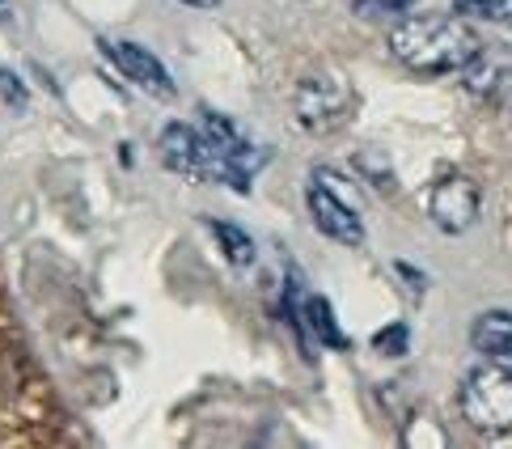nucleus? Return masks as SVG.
<instances>
[{"label":"nucleus","instance_id":"1","mask_svg":"<svg viewBox=\"0 0 512 449\" xmlns=\"http://www.w3.org/2000/svg\"><path fill=\"white\" fill-rule=\"evenodd\" d=\"M161 157L174 174H187L195 183H229L237 191H250V170L263 161V153H250V145L221 115H208L204 132L170 123L161 132Z\"/></svg>","mask_w":512,"mask_h":449},{"label":"nucleus","instance_id":"2","mask_svg":"<svg viewBox=\"0 0 512 449\" xmlns=\"http://www.w3.org/2000/svg\"><path fill=\"white\" fill-rule=\"evenodd\" d=\"M479 47H483V39L474 34L470 17H462V13H411V17H402L390 34L394 60L419 77L462 73V68L479 56Z\"/></svg>","mask_w":512,"mask_h":449},{"label":"nucleus","instance_id":"3","mask_svg":"<svg viewBox=\"0 0 512 449\" xmlns=\"http://www.w3.org/2000/svg\"><path fill=\"white\" fill-rule=\"evenodd\" d=\"M352 102H356V94H352V81L343 77V68L314 64L297 81V94H292V115H297V123L305 132L326 136V132H335L347 115H352Z\"/></svg>","mask_w":512,"mask_h":449},{"label":"nucleus","instance_id":"4","mask_svg":"<svg viewBox=\"0 0 512 449\" xmlns=\"http://www.w3.org/2000/svg\"><path fill=\"white\" fill-rule=\"evenodd\" d=\"M462 416L479 433H512V369L491 361L462 382Z\"/></svg>","mask_w":512,"mask_h":449},{"label":"nucleus","instance_id":"5","mask_svg":"<svg viewBox=\"0 0 512 449\" xmlns=\"http://www.w3.org/2000/svg\"><path fill=\"white\" fill-rule=\"evenodd\" d=\"M483 212L479 183L470 174H445L428 195V217L445 233H466Z\"/></svg>","mask_w":512,"mask_h":449},{"label":"nucleus","instance_id":"6","mask_svg":"<svg viewBox=\"0 0 512 449\" xmlns=\"http://www.w3.org/2000/svg\"><path fill=\"white\" fill-rule=\"evenodd\" d=\"M102 51L111 56L115 64H119V73L127 77V81H136L144 94H153V98H174L178 89H174V81H170V73H166V64H161L153 51H144L140 43H123V39H102Z\"/></svg>","mask_w":512,"mask_h":449},{"label":"nucleus","instance_id":"7","mask_svg":"<svg viewBox=\"0 0 512 449\" xmlns=\"http://www.w3.org/2000/svg\"><path fill=\"white\" fill-rule=\"evenodd\" d=\"M309 217H314V225L326 233V238H335L343 246H360L364 242V225L356 217V208L347 200H339L335 187H326V178H318V183L309 187Z\"/></svg>","mask_w":512,"mask_h":449},{"label":"nucleus","instance_id":"8","mask_svg":"<svg viewBox=\"0 0 512 449\" xmlns=\"http://www.w3.org/2000/svg\"><path fill=\"white\" fill-rule=\"evenodd\" d=\"M470 344H474V352H483L487 361H512V310H487L474 318Z\"/></svg>","mask_w":512,"mask_h":449},{"label":"nucleus","instance_id":"9","mask_svg":"<svg viewBox=\"0 0 512 449\" xmlns=\"http://www.w3.org/2000/svg\"><path fill=\"white\" fill-rule=\"evenodd\" d=\"M504 73H508V51H487V47H479V56L462 68L466 89H474V94H491L504 81Z\"/></svg>","mask_w":512,"mask_h":449},{"label":"nucleus","instance_id":"10","mask_svg":"<svg viewBox=\"0 0 512 449\" xmlns=\"http://www.w3.org/2000/svg\"><path fill=\"white\" fill-rule=\"evenodd\" d=\"M212 233L221 238L229 263H237V267L254 263V242H250V233H246V229H237V225H229V221H212Z\"/></svg>","mask_w":512,"mask_h":449},{"label":"nucleus","instance_id":"11","mask_svg":"<svg viewBox=\"0 0 512 449\" xmlns=\"http://www.w3.org/2000/svg\"><path fill=\"white\" fill-rule=\"evenodd\" d=\"M305 314H309V327L318 331V339H322V344H331V348H347V335L335 327V318H331V305H326L322 297H309Z\"/></svg>","mask_w":512,"mask_h":449},{"label":"nucleus","instance_id":"12","mask_svg":"<svg viewBox=\"0 0 512 449\" xmlns=\"http://www.w3.org/2000/svg\"><path fill=\"white\" fill-rule=\"evenodd\" d=\"M457 13L491 26H512V0H457Z\"/></svg>","mask_w":512,"mask_h":449},{"label":"nucleus","instance_id":"13","mask_svg":"<svg viewBox=\"0 0 512 449\" xmlns=\"http://www.w3.org/2000/svg\"><path fill=\"white\" fill-rule=\"evenodd\" d=\"M356 5V13H364V17H386V13H407V9H415L419 0H352Z\"/></svg>","mask_w":512,"mask_h":449},{"label":"nucleus","instance_id":"14","mask_svg":"<svg viewBox=\"0 0 512 449\" xmlns=\"http://www.w3.org/2000/svg\"><path fill=\"white\" fill-rule=\"evenodd\" d=\"M377 348L386 352V356H398L402 348H407V327H402V322H394V327H386L377 335Z\"/></svg>","mask_w":512,"mask_h":449},{"label":"nucleus","instance_id":"15","mask_svg":"<svg viewBox=\"0 0 512 449\" xmlns=\"http://www.w3.org/2000/svg\"><path fill=\"white\" fill-rule=\"evenodd\" d=\"M0 85H5V94H9L13 102H26V94H22V85H17V77H13V73H5V68H0Z\"/></svg>","mask_w":512,"mask_h":449},{"label":"nucleus","instance_id":"16","mask_svg":"<svg viewBox=\"0 0 512 449\" xmlns=\"http://www.w3.org/2000/svg\"><path fill=\"white\" fill-rule=\"evenodd\" d=\"M182 5H195V9H216L221 0H182Z\"/></svg>","mask_w":512,"mask_h":449},{"label":"nucleus","instance_id":"17","mask_svg":"<svg viewBox=\"0 0 512 449\" xmlns=\"http://www.w3.org/2000/svg\"><path fill=\"white\" fill-rule=\"evenodd\" d=\"M0 22H9V5H5V0H0Z\"/></svg>","mask_w":512,"mask_h":449}]
</instances>
